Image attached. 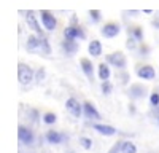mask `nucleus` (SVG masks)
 <instances>
[{
  "instance_id": "nucleus-10",
  "label": "nucleus",
  "mask_w": 159,
  "mask_h": 153,
  "mask_svg": "<svg viewBox=\"0 0 159 153\" xmlns=\"http://www.w3.org/2000/svg\"><path fill=\"white\" fill-rule=\"evenodd\" d=\"M127 94L130 99H143L145 94H147V88L140 83H134V85H130Z\"/></svg>"
},
{
  "instance_id": "nucleus-4",
  "label": "nucleus",
  "mask_w": 159,
  "mask_h": 153,
  "mask_svg": "<svg viewBox=\"0 0 159 153\" xmlns=\"http://www.w3.org/2000/svg\"><path fill=\"white\" fill-rule=\"evenodd\" d=\"M65 109H67L75 118H80L83 115V104H80V100L75 97H69L65 102Z\"/></svg>"
},
{
  "instance_id": "nucleus-26",
  "label": "nucleus",
  "mask_w": 159,
  "mask_h": 153,
  "mask_svg": "<svg viewBox=\"0 0 159 153\" xmlns=\"http://www.w3.org/2000/svg\"><path fill=\"white\" fill-rule=\"evenodd\" d=\"M116 78L119 80L121 85H127V80H129V73L127 72H123V73H116Z\"/></svg>"
},
{
  "instance_id": "nucleus-14",
  "label": "nucleus",
  "mask_w": 159,
  "mask_h": 153,
  "mask_svg": "<svg viewBox=\"0 0 159 153\" xmlns=\"http://www.w3.org/2000/svg\"><path fill=\"white\" fill-rule=\"evenodd\" d=\"M62 49L67 53L69 56H72V54H75L76 51L80 49V46H78V43L75 42V40H70V38H65V42H62Z\"/></svg>"
},
{
  "instance_id": "nucleus-7",
  "label": "nucleus",
  "mask_w": 159,
  "mask_h": 153,
  "mask_svg": "<svg viewBox=\"0 0 159 153\" xmlns=\"http://www.w3.org/2000/svg\"><path fill=\"white\" fill-rule=\"evenodd\" d=\"M119 32H121V27H119V24L116 22H108V24H105L100 34L105 37V38H115L116 35H119Z\"/></svg>"
},
{
  "instance_id": "nucleus-13",
  "label": "nucleus",
  "mask_w": 159,
  "mask_h": 153,
  "mask_svg": "<svg viewBox=\"0 0 159 153\" xmlns=\"http://www.w3.org/2000/svg\"><path fill=\"white\" fill-rule=\"evenodd\" d=\"M80 66H81V70L84 72V75L88 76L89 80L94 78V66H92V62L88 58H81V59H80Z\"/></svg>"
},
{
  "instance_id": "nucleus-9",
  "label": "nucleus",
  "mask_w": 159,
  "mask_h": 153,
  "mask_svg": "<svg viewBox=\"0 0 159 153\" xmlns=\"http://www.w3.org/2000/svg\"><path fill=\"white\" fill-rule=\"evenodd\" d=\"M92 129L97 131V132L102 134V136H107V137L118 134L116 128H113V126H110V124H102V123H92Z\"/></svg>"
},
{
  "instance_id": "nucleus-27",
  "label": "nucleus",
  "mask_w": 159,
  "mask_h": 153,
  "mask_svg": "<svg viewBox=\"0 0 159 153\" xmlns=\"http://www.w3.org/2000/svg\"><path fill=\"white\" fill-rule=\"evenodd\" d=\"M137 38L135 37H129L127 38V42H126V46L129 48V49H135V46H137Z\"/></svg>"
},
{
  "instance_id": "nucleus-19",
  "label": "nucleus",
  "mask_w": 159,
  "mask_h": 153,
  "mask_svg": "<svg viewBox=\"0 0 159 153\" xmlns=\"http://www.w3.org/2000/svg\"><path fill=\"white\" fill-rule=\"evenodd\" d=\"M121 153H137V145L130 140H123Z\"/></svg>"
},
{
  "instance_id": "nucleus-12",
  "label": "nucleus",
  "mask_w": 159,
  "mask_h": 153,
  "mask_svg": "<svg viewBox=\"0 0 159 153\" xmlns=\"http://www.w3.org/2000/svg\"><path fill=\"white\" fill-rule=\"evenodd\" d=\"M137 76L142 80H154L156 70L151 66H142V67L137 69Z\"/></svg>"
},
{
  "instance_id": "nucleus-1",
  "label": "nucleus",
  "mask_w": 159,
  "mask_h": 153,
  "mask_svg": "<svg viewBox=\"0 0 159 153\" xmlns=\"http://www.w3.org/2000/svg\"><path fill=\"white\" fill-rule=\"evenodd\" d=\"M18 80L21 85H29V83H32V80H35V73L29 66L19 64L18 66Z\"/></svg>"
},
{
  "instance_id": "nucleus-15",
  "label": "nucleus",
  "mask_w": 159,
  "mask_h": 153,
  "mask_svg": "<svg viewBox=\"0 0 159 153\" xmlns=\"http://www.w3.org/2000/svg\"><path fill=\"white\" fill-rule=\"evenodd\" d=\"M25 22H27V26H29V29H32L34 32H37L38 35H43V32H42V27H40V24H38V21H37V18L32 15H27L25 16Z\"/></svg>"
},
{
  "instance_id": "nucleus-29",
  "label": "nucleus",
  "mask_w": 159,
  "mask_h": 153,
  "mask_svg": "<svg viewBox=\"0 0 159 153\" xmlns=\"http://www.w3.org/2000/svg\"><path fill=\"white\" fill-rule=\"evenodd\" d=\"M35 80H37L38 83H42V81L45 80V69H38V70L35 72Z\"/></svg>"
},
{
  "instance_id": "nucleus-31",
  "label": "nucleus",
  "mask_w": 159,
  "mask_h": 153,
  "mask_svg": "<svg viewBox=\"0 0 159 153\" xmlns=\"http://www.w3.org/2000/svg\"><path fill=\"white\" fill-rule=\"evenodd\" d=\"M27 117H29L32 121H37V120H38V112H37V110H29V112H27Z\"/></svg>"
},
{
  "instance_id": "nucleus-30",
  "label": "nucleus",
  "mask_w": 159,
  "mask_h": 153,
  "mask_svg": "<svg viewBox=\"0 0 159 153\" xmlns=\"http://www.w3.org/2000/svg\"><path fill=\"white\" fill-rule=\"evenodd\" d=\"M132 37H135L137 40L140 42L142 38H143V32H142V29H139V27H135L134 30H132Z\"/></svg>"
},
{
  "instance_id": "nucleus-18",
  "label": "nucleus",
  "mask_w": 159,
  "mask_h": 153,
  "mask_svg": "<svg viewBox=\"0 0 159 153\" xmlns=\"http://www.w3.org/2000/svg\"><path fill=\"white\" fill-rule=\"evenodd\" d=\"M99 78H100L102 81H107V80L110 78V67H108L105 62L99 64Z\"/></svg>"
},
{
  "instance_id": "nucleus-34",
  "label": "nucleus",
  "mask_w": 159,
  "mask_h": 153,
  "mask_svg": "<svg viewBox=\"0 0 159 153\" xmlns=\"http://www.w3.org/2000/svg\"><path fill=\"white\" fill-rule=\"evenodd\" d=\"M157 124H159V115H157Z\"/></svg>"
},
{
  "instance_id": "nucleus-11",
  "label": "nucleus",
  "mask_w": 159,
  "mask_h": 153,
  "mask_svg": "<svg viewBox=\"0 0 159 153\" xmlns=\"http://www.w3.org/2000/svg\"><path fill=\"white\" fill-rule=\"evenodd\" d=\"M40 16H42L43 27H45L46 30H54V29H56L57 21H56V18L52 16L49 11H42V13H40Z\"/></svg>"
},
{
  "instance_id": "nucleus-24",
  "label": "nucleus",
  "mask_w": 159,
  "mask_h": 153,
  "mask_svg": "<svg viewBox=\"0 0 159 153\" xmlns=\"http://www.w3.org/2000/svg\"><path fill=\"white\" fill-rule=\"evenodd\" d=\"M80 145H81L84 150H91L92 148V139H89V137H80Z\"/></svg>"
},
{
  "instance_id": "nucleus-20",
  "label": "nucleus",
  "mask_w": 159,
  "mask_h": 153,
  "mask_svg": "<svg viewBox=\"0 0 159 153\" xmlns=\"http://www.w3.org/2000/svg\"><path fill=\"white\" fill-rule=\"evenodd\" d=\"M42 120H43L45 124H54L57 121V117H56V113H52V112H46Z\"/></svg>"
},
{
  "instance_id": "nucleus-32",
  "label": "nucleus",
  "mask_w": 159,
  "mask_h": 153,
  "mask_svg": "<svg viewBox=\"0 0 159 153\" xmlns=\"http://www.w3.org/2000/svg\"><path fill=\"white\" fill-rule=\"evenodd\" d=\"M153 27H156V29H159V19H153Z\"/></svg>"
},
{
  "instance_id": "nucleus-28",
  "label": "nucleus",
  "mask_w": 159,
  "mask_h": 153,
  "mask_svg": "<svg viewBox=\"0 0 159 153\" xmlns=\"http://www.w3.org/2000/svg\"><path fill=\"white\" fill-rule=\"evenodd\" d=\"M121 147H123V140H118V142L108 150V153H121Z\"/></svg>"
},
{
  "instance_id": "nucleus-22",
  "label": "nucleus",
  "mask_w": 159,
  "mask_h": 153,
  "mask_svg": "<svg viewBox=\"0 0 159 153\" xmlns=\"http://www.w3.org/2000/svg\"><path fill=\"white\" fill-rule=\"evenodd\" d=\"M40 49H42V53H46V54H49L51 53V48H49V43H48V40L42 35L40 37Z\"/></svg>"
},
{
  "instance_id": "nucleus-3",
  "label": "nucleus",
  "mask_w": 159,
  "mask_h": 153,
  "mask_svg": "<svg viewBox=\"0 0 159 153\" xmlns=\"http://www.w3.org/2000/svg\"><path fill=\"white\" fill-rule=\"evenodd\" d=\"M18 137H19V140H21V144H22V145H27V147L34 145V142H35L34 132L29 129V128H25V126H22V124L18 128Z\"/></svg>"
},
{
  "instance_id": "nucleus-25",
  "label": "nucleus",
  "mask_w": 159,
  "mask_h": 153,
  "mask_svg": "<svg viewBox=\"0 0 159 153\" xmlns=\"http://www.w3.org/2000/svg\"><path fill=\"white\" fill-rule=\"evenodd\" d=\"M89 16H91V19L94 21V22H99V21L102 19L100 11H99V10H91V11H89Z\"/></svg>"
},
{
  "instance_id": "nucleus-8",
  "label": "nucleus",
  "mask_w": 159,
  "mask_h": 153,
  "mask_svg": "<svg viewBox=\"0 0 159 153\" xmlns=\"http://www.w3.org/2000/svg\"><path fill=\"white\" fill-rule=\"evenodd\" d=\"M64 37L65 38H70V40H84L86 38V32L81 27H67L64 30Z\"/></svg>"
},
{
  "instance_id": "nucleus-33",
  "label": "nucleus",
  "mask_w": 159,
  "mask_h": 153,
  "mask_svg": "<svg viewBox=\"0 0 159 153\" xmlns=\"http://www.w3.org/2000/svg\"><path fill=\"white\" fill-rule=\"evenodd\" d=\"M129 112H130V113H135V107H134V105H132V104L129 105Z\"/></svg>"
},
{
  "instance_id": "nucleus-2",
  "label": "nucleus",
  "mask_w": 159,
  "mask_h": 153,
  "mask_svg": "<svg viewBox=\"0 0 159 153\" xmlns=\"http://www.w3.org/2000/svg\"><path fill=\"white\" fill-rule=\"evenodd\" d=\"M107 61H108V64H111L113 67H116L118 70H124L126 69V64H127V59H126L123 51H115V53L108 54Z\"/></svg>"
},
{
  "instance_id": "nucleus-17",
  "label": "nucleus",
  "mask_w": 159,
  "mask_h": 153,
  "mask_svg": "<svg viewBox=\"0 0 159 153\" xmlns=\"http://www.w3.org/2000/svg\"><path fill=\"white\" fill-rule=\"evenodd\" d=\"M25 48H27L29 51L40 49V38H38V37H35V35H29L27 43H25Z\"/></svg>"
},
{
  "instance_id": "nucleus-16",
  "label": "nucleus",
  "mask_w": 159,
  "mask_h": 153,
  "mask_svg": "<svg viewBox=\"0 0 159 153\" xmlns=\"http://www.w3.org/2000/svg\"><path fill=\"white\" fill-rule=\"evenodd\" d=\"M88 51H89V54H92L94 58L100 56V54H102V43H100L99 40H92V42H89V45H88Z\"/></svg>"
},
{
  "instance_id": "nucleus-21",
  "label": "nucleus",
  "mask_w": 159,
  "mask_h": 153,
  "mask_svg": "<svg viewBox=\"0 0 159 153\" xmlns=\"http://www.w3.org/2000/svg\"><path fill=\"white\" fill-rule=\"evenodd\" d=\"M150 105L153 107V109H159V89L151 93V96H150Z\"/></svg>"
},
{
  "instance_id": "nucleus-23",
  "label": "nucleus",
  "mask_w": 159,
  "mask_h": 153,
  "mask_svg": "<svg viewBox=\"0 0 159 153\" xmlns=\"http://www.w3.org/2000/svg\"><path fill=\"white\" fill-rule=\"evenodd\" d=\"M100 89H102V93H103L105 96H108V94H111V91H113V86H111V83L107 80V81H102Z\"/></svg>"
},
{
  "instance_id": "nucleus-5",
  "label": "nucleus",
  "mask_w": 159,
  "mask_h": 153,
  "mask_svg": "<svg viewBox=\"0 0 159 153\" xmlns=\"http://www.w3.org/2000/svg\"><path fill=\"white\" fill-rule=\"evenodd\" d=\"M45 139H46V142L51 144V145H59V144L65 142V140H69V136H67V134H62V132H59V131L49 129V131L45 134Z\"/></svg>"
},
{
  "instance_id": "nucleus-6",
  "label": "nucleus",
  "mask_w": 159,
  "mask_h": 153,
  "mask_svg": "<svg viewBox=\"0 0 159 153\" xmlns=\"http://www.w3.org/2000/svg\"><path fill=\"white\" fill-rule=\"evenodd\" d=\"M83 115L89 121H99L100 120L99 110L94 107V104H91V102H84L83 104Z\"/></svg>"
}]
</instances>
